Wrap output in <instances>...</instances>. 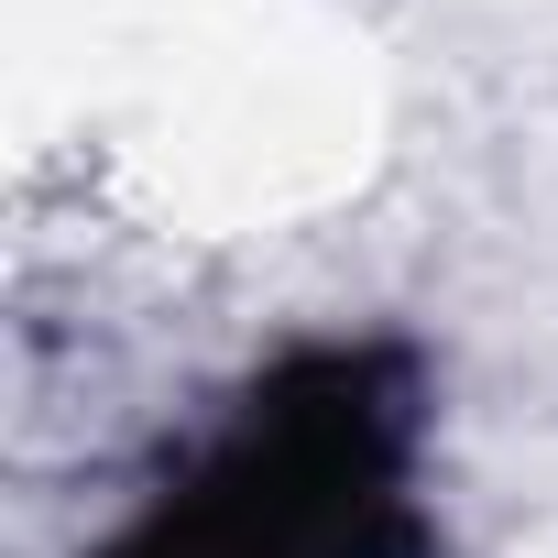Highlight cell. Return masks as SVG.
<instances>
[{
	"mask_svg": "<svg viewBox=\"0 0 558 558\" xmlns=\"http://www.w3.org/2000/svg\"><path fill=\"white\" fill-rule=\"evenodd\" d=\"M405 525V405L340 351L274 384L121 558H395Z\"/></svg>",
	"mask_w": 558,
	"mask_h": 558,
	"instance_id": "1",
	"label": "cell"
}]
</instances>
